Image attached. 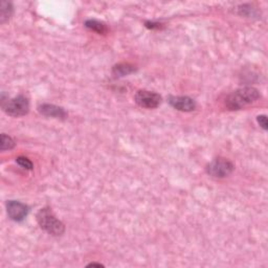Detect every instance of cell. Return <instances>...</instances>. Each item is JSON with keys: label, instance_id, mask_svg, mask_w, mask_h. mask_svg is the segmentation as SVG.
<instances>
[{"label": "cell", "instance_id": "cell-1", "mask_svg": "<svg viewBox=\"0 0 268 268\" xmlns=\"http://www.w3.org/2000/svg\"><path fill=\"white\" fill-rule=\"evenodd\" d=\"M261 97L260 91L255 87H242L232 92L225 101L229 110H240L246 106L256 103Z\"/></svg>", "mask_w": 268, "mask_h": 268}, {"label": "cell", "instance_id": "cell-2", "mask_svg": "<svg viewBox=\"0 0 268 268\" xmlns=\"http://www.w3.org/2000/svg\"><path fill=\"white\" fill-rule=\"evenodd\" d=\"M39 226L52 236H61L65 232V225L55 216L50 208L41 209L37 214Z\"/></svg>", "mask_w": 268, "mask_h": 268}, {"label": "cell", "instance_id": "cell-3", "mask_svg": "<svg viewBox=\"0 0 268 268\" xmlns=\"http://www.w3.org/2000/svg\"><path fill=\"white\" fill-rule=\"evenodd\" d=\"M4 111L14 118H19L27 114L29 110V102L24 96H18L3 102Z\"/></svg>", "mask_w": 268, "mask_h": 268}, {"label": "cell", "instance_id": "cell-4", "mask_svg": "<svg viewBox=\"0 0 268 268\" xmlns=\"http://www.w3.org/2000/svg\"><path fill=\"white\" fill-rule=\"evenodd\" d=\"M235 167L232 162L226 159H216L207 166V173L215 178H225L229 176Z\"/></svg>", "mask_w": 268, "mask_h": 268}, {"label": "cell", "instance_id": "cell-5", "mask_svg": "<svg viewBox=\"0 0 268 268\" xmlns=\"http://www.w3.org/2000/svg\"><path fill=\"white\" fill-rule=\"evenodd\" d=\"M135 102L138 106L146 109L157 108L162 103V97L159 93L148 91V90H139L135 94Z\"/></svg>", "mask_w": 268, "mask_h": 268}, {"label": "cell", "instance_id": "cell-6", "mask_svg": "<svg viewBox=\"0 0 268 268\" xmlns=\"http://www.w3.org/2000/svg\"><path fill=\"white\" fill-rule=\"evenodd\" d=\"M7 211L9 217L16 222H21L26 218L28 214V207L26 204L16 201V200H10L7 202Z\"/></svg>", "mask_w": 268, "mask_h": 268}, {"label": "cell", "instance_id": "cell-7", "mask_svg": "<svg viewBox=\"0 0 268 268\" xmlns=\"http://www.w3.org/2000/svg\"><path fill=\"white\" fill-rule=\"evenodd\" d=\"M169 103L173 108L182 112H191L196 108L195 101L188 97H170Z\"/></svg>", "mask_w": 268, "mask_h": 268}, {"label": "cell", "instance_id": "cell-8", "mask_svg": "<svg viewBox=\"0 0 268 268\" xmlns=\"http://www.w3.org/2000/svg\"><path fill=\"white\" fill-rule=\"evenodd\" d=\"M39 112L47 118H54V119H60L64 120L67 117V113L62 107L51 105V104H42L38 107Z\"/></svg>", "mask_w": 268, "mask_h": 268}, {"label": "cell", "instance_id": "cell-9", "mask_svg": "<svg viewBox=\"0 0 268 268\" xmlns=\"http://www.w3.org/2000/svg\"><path fill=\"white\" fill-rule=\"evenodd\" d=\"M85 26L87 28L93 30V31H97V33L100 34V35L101 34H106L107 30H108L107 29V26L103 22H101L99 20H96V19H89V20H87L85 22Z\"/></svg>", "mask_w": 268, "mask_h": 268}, {"label": "cell", "instance_id": "cell-10", "mask_svg": "<svg viewBox=\"0 0 268 268\" xmlns=\"http://www.w3.org/2000/svg\"><path fill=\"white\" fill-rule=\"evenodd\" d=\"M135 71V68L133 65L130 64H119L116 65L112 69V73L114 76H125V75H128L132 72Z\"/></svg>", "mask_w": 268, "mask_h": 268}, {"label": "cell", "instance_id": "cell-11", "mask_svg": "<svg viewBox=\"0 0 268 268\" xmlns=\"http://www.w3.org/2000/svg\"><path fill=\"white\" fill-rule=\"evenodd\" d=\"M12 14H13L12 4L7 3V2H3L2 3V9H0V22L5 23L8 20H10Z\"/></svg>", "mask_w": 268, "mask_h": 268}, {"label": "cell", "instance_id": "cell-12", "mask_svg": "<svg viewBox=\"0 0 268 268\" xmlns=\"http://www.w3.org/2000/svg\"><path fill=\"white\" fill-rule=\"evenodd\" d=\"M14 147H15L14 139L5 133L2 134V151L12 150Z\"/></svg>", "mask_w": 268, "mask_h": 268}, {"label": "cell", "instance_id": "cell-13", "mask_svg": "<svg viewBox=\"0 0 268 268\" xmlns=\"http://www.w3.org/2000/svg\"><path fill=\"white\" fill-rule=\"evenodd\" d=\"M16 163L26 170H33V168H34L33 163H31L28 159H26V157H23V156L17 157V159H16Z\"/></svg>", "mask_w": 268, "mask_h": 268}, {"label": "cell", "instance_id": "cell-14", "mask_svg": "<svg viewBox=\"0 0 268 268\" xmlns=\"http://www.w3.org/2000/svg\"><path fill=\"white\" fill-rule=\"evenodd\" d=\"M257 121H258L259 125L261 126V128H263L264 130H267V118H266V116H259L257 118Z\"/></svg>", "mask_w": 268, "mask_h": 268}, {"label": "cell", "instance_id": "cell-15", "mask_svg": "<svg viewBox=\"0 0 268 268\" xmlns=\"http://www.w3.org/2000/svg\"><path fill=\"white\" fill-rule=\"evenodd\" d=\"M89 266H98V267H103L104 265H102V264H98V263H90V264H88V265H87V267H89Z\"/></svg>", "mask_w": 268, "mask_h": 268}]
</instances>
